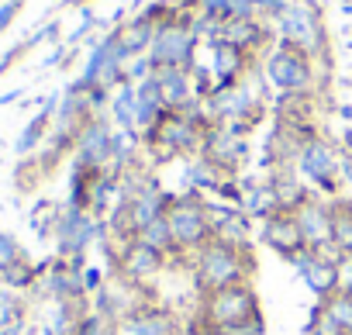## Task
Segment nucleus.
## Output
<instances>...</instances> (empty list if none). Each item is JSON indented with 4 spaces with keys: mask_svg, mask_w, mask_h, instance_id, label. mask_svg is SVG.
<instances>
[{
    "mask_svg": "<svg viewBox=\"0 0 352 335\" xmlns=\"http://www.w3.org/2000/svg\"><path fill=\"white\" fill-rule=\"evenodd\" d=\"M211 128V118L204 104L197 111H166L155 125L142 131V155L159 166L173 159H190L204 145V131Z\"/></svg>",
    "mask_w": 352,
    "mask_h": 335,
    "instance_id": "1",
    "label": "nucleus"
},
{
    "mask_svg": "<svg viewBox=\"0 0 352 335\" xmlns=\"http://www.w3.org/2000/svg\"><path fill=\"white\" fill-rule=\"evenodd\" d=\"M276 32V42H287L311 59L321 63L324 73H331V35L324 25V4L321 0H287L283 11L270 21Z\"/></svg>",
    "mask_w": 352,
    "mask_h": 335,
    "instance_id": "2",
    "label": "nucleus"
},
{
    "mask_svg": "<svg viewBox=\"0 0 352 335\" xmlns=\"http://www.w3.org/2000/svg\"><path fill=\"white\" fill-rule=\"evenodd\" d=\"M266 80H263V69L232 83V87H221V90H211L204 97V111L211 118V125H235V128H245V131H256L266 114H270V94H266Z\"/></svg>",
    "mask_w": 352,
    "mask_h": 335,
    "instance_id": "3",
    "label": "nucleus"
},
{
    "mask_svg": "<svg viewBox=\"0 0 352 335\" xmlns=\"http://www.w3.org/2000/svg\"><path fill=\"white\" fill-rule=\"evenodd\" d=\"M187 270H190L197 297L211 294V290H221V287L252 283V277H256V249H235V246H225V242L211 239L204 249H197L187 259Z\"/></svg>",
    "mask_w": 352,
    "mask_h": 335,
    "instance_id": "4",
    "label": "nucleus"
},
{
    "mask_svg": "<svg viewBox=\"0 0 352 335\" xmlns=\"http://www.w3.org/2000/svg\"><path fill=\"white\" fill-rule=\"evenodd\" d=\"M324 76L331 80V73H324L318 59L287 42H276L263 56V80L273 94H324Z\"/></svg>",
    "mask_w": 352,
    "mask_h": 335,
    "instance_id": "5",
    "label": "nucleus"
},
{
    "mask_svg": "<svg viewBox=\"0 0 352 335\" xmlns=\"http://www.w3.org/2000/svg\"><path fill=\"white\" fill-rule=\"evenodd\" d=\"M166 218H169V228H173V239H176V249H180L184 263L214 239L211 215H208V194H201V191H190V187L173 191Z\"/></svg>",
    "mask_w": 352,
    "mask_h": 335,
    "instance_id": "6",
    "label": "nucleus"
},
{
    "mask_svg": "<svg viewBox=\"0 0 352 335\" xmlns=\"http://www.w3.org/2000/svg\"><path fill=\"white\" fill-rule=\"evenodd\" d=\"M338 159H342V149L338 142H331L324 131L311 135L300 149H297V159H294V170L300 173V180L324 201H335L342 197V173H338Z\"/></svg>",
    "mask_w": 352,
    "mask_h": 335,
    "instance_id": "7",
    "label": "nucleus"
},
{
    "mask_svg": "<svg viewBox=\"0 0 352 335\" xmlns=\"http://www.w3.org/2000/svg\"><path fill=\"white\" fill-rule=\"evenodd\" d=\"M194 18L197 14H176V18H169L155 28V39H152V49H148V59H152L155 69H166V66L194 69L197 66V52H201L204 42L194 28Z\"/></svg>",
    "mask_w": 352,
    "mask_h": 335,
    "instance_id": "8",
    "label": "nucleus"
},
{
    "mask_svg": "<svg viewBox=\"0 0 352 335\" xmlns=\"http://www.w3.org/2000/svg\"><path fill=\"white\" fill-rule=\"evenodd\" d=\"M256 314H263V304H259L256 287H252V283H235V287H221V290L201 294V297H197V314H194L190 321L228 328V325L249 321V318H256Z\"/></svg>",
    "mask_w": 352,
    "mask_h": 335,
    "instance_id": "9",
    "label": "nucleus"
},
{
    "mask_svg": "<svg viewBox=\"0 0 352 335\" xmlns=\"http://www.w3.org/2000/svg\"><path fill=\"white\" fill-rule=\"evenodd\" d=\"M111 239V225L107 218H94L90 211L83 208H69L63 204V215H59V228H56V256L63 259H76V256H87L90 246H100Z\"/></svg>",
    "mask_w": 352,
    "mask_h": 335,
    "instance_id": "10",
    "label": "nucleus"
},
{
    "mask_svg": "<svg viewBox=\"0 0 352 335\" xmlns=\"http://www.w3.org/2000/svg\"><path fill=\"white\" fill-rule=\"evenodd\" d=\"M169 270V256L155 252L152 246H145L142 239H128V242H114V259H111V277L128 280L138 290H152V283Z\"/></svg>",
    "mask_w": 352,
    "mask_h": 335,
    "instance_id": "11",
    "label": "nucleus"
},
{
    "mask_svg": "<svg viewBox=\"0 0 352 335\" xmlns=\"http://www.w3.org/2000/svg\"><path fill=\"white\" fill-rule=\"evenodd\" d=\"M249 135H252V131L235 128V125H211V128L204 131L201 155H208L218 170H225L228 177H242L245 162H249V155H252Z\"/></svg>",
    "mask_w": 352,
    "mask_h": 335,
    "instance_id": "12",
    "label": "nucleus"
},
{
    "mask_svg": "<svg viewBox=\"0 0 352 335\" xmlns=\"http://www.w3.org/2000/svg\"><path fill=\"white\" fill-rule=\"evenodd\" d=\"M69 162L83 166V170L111 173V162H114V121H111V114H97L83 125V131L76 135V149H73Z\"/></svg>",
    "mask_w": 352,
    "mask_h": 335,
    "instance_id": "13",
    "label": "nucleus"
},
{
    "mask_svg": "<svg viewBox=\"0 0 352 335\" xmlns=\"http://www.w3.org/2000/svg\"><path fill=\"white\" fill-rule=\"evenodd\" d=\"M338 259H342V256H335V252H321V249H311V246H304V249H297L294 256H287V263L300 273L304 287H307L318 301L338 290V283H342Z\"/></svg>",
    "mask_w": 352,
    "mask_h": 335,
    "instance_id": "14",
    "label": "nucleus"
},
{
    "mask_svg": "<svg viewBox=\"0 0 352 335\" xmlns=\"http://www.w3.org/2000/svg\"><path fill=\"white\" fill-rule=\"evenodd\" d=\"M208 69H211V90H221V87H232V83L259 73L263 59L232 42H214V45H208Z\"/></svg>",
    "mask_w": 352,
    "mask_h": 335,
    "instance_id": "15",
    "label": "nucleus"
},
{
    "mask_svg": "<svg viewBox=\"0 0 352 335\" xmlns=\"http://www.w3.org/2000/svg\"><path fill=\"white\" fill-rule=\"evenodd\" d=\"M294 218H297L300 235H304V242H307L311 249L342 256V252L335 249V215H331V201H324V197L314 194L307 204H300V208L294 211Z\"/></svg>",
    "mask_w": 352,
    "mask_h": 335,
    "instance_id": "16",
    "label": "nucleus"
},
{
    "mask_svg": "<svg viewBox=\"0 0 352 335\" xmlns=\"http://www.w3.org/2000/svg\"><path fill=\"white\" fill-rule=\"evenodd\" d=\"M121 335H187V325L176 318L173 307L145 301L121 321Z\"/></svg>",
    "mask_w": 352,
    "mask_h": 335,
    "instance_id": "17",
    "label": "nucleus"
},
{
    "mask_svg": "<svg viewBox=\"0 0 352 335\" xmlns=\"http://www.w3.org/2000/svg\"><path fill=\"white\" fill-rule=\"evenodd\" d=\"M155 80H159V87H162V97H166V107H169V111H197V107L204 104L194 69L166 66V69H155Z\"/></svg>",
    "mask_w": 352,
    "mask_h": 335,
    "instance_id": "18",
    "label": "nucleus"
},
{
    "mask_svg": "<svg viewBox=\"0 0 352 335\" xmlns=\"http://www.w3.org/2000/svg\"><path fill=\"white\" fill-rule=\"evenodd\" d=\"M221 42H232V45H239V49L263 59L276 45V32L266 18H235V21H225Z\"/></svg>",
    "mask_w": 352,
    "mask_h": 335,
    "instance_id": "19",
    "label": "nucleus"
},
{
    "mask_svg": "<svg viewBox=\"0 0 352 335\" xmlns=\"http://www.w3.org/2000/svg\"><path fill=\"white\" fill-rule=\"evenodd\" d=\"M256 239H259V246L273 249L280 259H287V256H294L297 249H304V246H307V242H304V235H300L297 218H294V215H287V211H280V215L266 218V221L259 225Z\"/></svg>",
    "mask_w": 352,
    "mask_h": 335,
    "instance_id": "20",
    "label": "nucleus"
},
{
    "mask_svg": "<svg viewBox=\"0 0 352 335\" xmlns=\"http://www.w3.org/2000/svg\"><path fill=\"white\" fill-rule=\"evenodd\" d=\"M56 107H59V97L52 94V97H45V104L28 118V125L21 128V135H18V142H14V152L25 159V155H35L42 145H45V138L52 135V125H56Z\"/></svg>",
    "mask_w": 352,
    "mask_h": 335,
    "instance_id": "21",
    "label": "nucleus"
},
{
    "mask_svg": "<svg viewBox=\"0 0 352 335\" xmlns=\"http://www.w3.org/2000/svg\"><path fill=\"white\" fill-rule=\"evenodd\" d=\"M266 180H270V187H273V194H276L280 211H287V215H294L300 204H307V201L314 197V191L300 180V173L294 170V166H283V170L266 173Z\"/></svg>",
    "mask_w": 352,
    "mask_h": 335,
    "instance_id": "22",
    "label": "nucleus"
},
{
    "mask_svg": "<svg viewBox=\"0 0 352 335\" xmlns=\"http://www.w3.org/2000/svg\"><path fill=\"white\" fill-rule=\"evenodd\" d=\"M114 35H118L121 56H124V59H135V56H148L152 39H155V25L135 11V14H128V18L114 28Z\"/></svg>",
    "mask_w": 352,
    "mask_h": 335,
    "instance_id": "23",
    "label": "nucleus"
},
{
    "mask_svg": "<svg viewBox=\"0 0 352 335\" xmlns=\"http://www.w3.org/2000/svg\"><path fill=\"white\" fill-rule=\"evenodd\" d=\"M239 184H242V211H245L256 225H263L266 218L280 215L276 194H273V187H270L266 177H263V180H256V177H239Z\"/></svg>",
    "mask_w": 352,
    "mask_h": 335,
    "instance_id": "24",
    "label": "nucleus"
},
{
    "mask_svg": "<svg viewBox=\"0 0 352 335\" xmlns=\"http://www.w3.org/2000/svg\"><path fill=\"white\" fill-rule=\"evenodd\" d=\"M184 180H187V187L190 191H201V194H208V197H214L218 194V187L225 184V180H232L225 170H218V166L208 159V155H190V159H184Z\"/></svg>",
    "mask_w": 352,
    "mask_h": 335,
    "instance_id": "25",
    "label": "nucleus"
},
{
    "mask_svg": "<svg viewBox=\"0 0 352 335\" xmlns=\"http://www.w3.org/2000/svg\"><path fill=\"white\" fill-rule=\"evenodd\" d=\"M135 97H138V131H145L148 125H155L169 107H166V97H162V87L155 80V73L142 83H135Z\"/></svg>",
    "mask_w": 352,
    "mask_h": 335,
    "instance_id": "26",
    "label": "nucleus"
},
{
    "mask_svg": "<svg viewBox=\"0 0 352 335\" xmlns=\"http://www.w3.org/2000/svg\"><path fill=\"white\" fill-rule=\"evenodd\" d=\"M114 128L121 131H138V97H135V83H121L111 94V107H107Z\"/></svg>",
    "mask_w": 352,
    "mask_h": 335,
    "instance_id": "27",
    "label": "nucleus"
},
{
    "mask_svg": "<svg viewBox=\"0 0 352 335\" xmlns=\"http://www.w3.org/2000/svg\"><path fill=\"white\" fill-rule=\"evenodd\" d=\"M252 235H256V221L242 208L232 218H225V221L214 225V239L225 242V246H235V249H256L252 246Z\"/></svg>",
    "mask_w": 352,
    "mask_h": 335,
    "instance_id": "28",
    "label": "nucleus"
},
{
    "mask_svg": "<svg viewBox=\"0 0 352 335\" xmlns=\"http://www.w3.org/2000/svg\"><path fill=\"white\" fill-rule=\"evenodd\" d=\"M28 325V294L0 283V332Z\"/></svg>",
    "mask_w": 352,
    "mask_h": 335,
    "instance_id": "29",
    "label": "nucleus"
},
{
    "mask_svg": "<svg viewBox=\"0 0 352 335\" xmlns=\"http://www.w3.org/2000/svg\"><path fill=\"white\" fill-rule=\"evenodd\" d=\"M197 14H208V18H218V21L259 18L252 0H201V11H197Z\"/></svg>",
    "mask_w": 352,
    "mask_h": 335,
    "instance_id": "30",
    "label": "nucleus"
},
{
    "mask_svg": "<svg viewBox=\"0 0 352 335\" xmlns=\"http://www.w3.org/2000/svg\"><path fill=\"white\" fill-rule=\"evenodd\" d=\"M59 215H63V204H52V201H38L28 215V225L38 239H56V228H59Z\"/></svg>",
    "mask_w": 352,
    "mask_h": 335,
    "instance_id": "31",
    "label": "nucleus"
},
{
    "mask_svg": "<svg viewBox=\"0 0 352 335\" xmlns=\"http://www.w3.org/2000/svg\"><path fill=\"white\" fill-rule=\"evenodd\" d=\"M304 335H349L335 318H331V311L318 301L311 311H307V325H304Z\"/></svg>",
    "mask_w": 352,
    "mask_h": 335,
    "instance_id": "32",
    "label": "nucleus"
},
{
    "mask_svg": "<svg viewBox=\"0 0 352 335\" xmlns=\"http://www.w3.org/2000/svg\"><path fill=\"white\" fill-rule=\"evenodd\" d=\"M28 259H32L28 249H25L11 232L0 228V273H8V270H14V266H21V263H28Z\"/></svg>",
    "mask_w": 352,
    "mask_h": 335,
    "instance_id": "33",
    "label": "nucleus"
},
{
    "mask_svg": "<svg viewBox=\"0 0 352 335\" xmlns=\"http://www.w3.org/2000/svg\"><path fill=\"white\" fill-rule=\"evenodd\" d=\"M76 335H121V321H114V318H107V314H100V311L90 307L83 314Z\"/></svg>",
    "mask_w": 352,
    "mask_h": 335,
    "instance_id": "34",
    "label": "nucleus"
},
{
    "mask_svg": "<svg viewBox=\"0 0 352 335\" xmlns=\"http://www.w3.org/2000/svg\"><path fill=\"white\" fill-rule=\"evenodd\" d=\"M321 304L331 311V318L352 335V294H345V290H335V294H328V297H321Z\"/></svg>",
    "mask_w": 352,
    "mask_h": 335,
    "instance_id": "35",
    "label": "nucleus"
},
{
    "mask_svg": "<svg viewBox=\"0 0 352 335\" xmlns=\"http://www.w3.org/2000/svg\"><path fill=\"white\" fill-rule=\"evenodd\" d=\"M124 73H128V83H142V80H148L155 73V66H152L148 56H135V59H128Z\"/></svg>",
    "mask_w": 352,
    "mask_h": 335,
    "instance_id": "36",
    "label": "nucleus"
},
{
    "mask_svg": "<svg viewBox=\"0 0 352 335\" xmlns=\"http://www.w3.org/2000/svg\"><path fill=\"white\" fill-rule=\"evenodd\" d=\"M25 4H28V0H4V4H0V35H4L18 21V14L25 11Z\"/></svg>",
    "mask_w": 352,
    "mask_h": 335,
    "instance_id": "37",
    "label": "nucleus"
},
{
    "mask_svg": "<svg viewBox=\"0 0 352 335\" xmlns=\"http://www.w3.org/2000/svg\"><path fill=\"white\" fill-rule=\"evenodd\" d=\"M107 280H111V273H104L100 266H87V270H83V287H87V294H90V297H94V294H100Z\"/></svg>",
    "mask_w": 352,
    "mask_h": 335,
    "instance_id": "38",
    "label": "nucleus"
},
{
    "mask_svg": "<svg viewBox=\"0 0 352 335\" xmlns=\"http://www.w3.org/2000/svg\"><path fill=\"white\" fill-rule=\"evenodd\" d=\"M252 4H256V14H259V18L273 21V18L283 11V4H287V0H252Z\"/></svg>",
    "mask_w": 352,
    "mask_h": 335,
    "instance_id": "39",
    "label": "nucleus"
},
{
    "mask_svg": "<svg viewBox=\"0 0 352 335\" xmlns=\"http://www.w3.org/2000/svg\"><path fill=\"white\" fill-rule=\"evenodd\" d=\"M338 273H342V283H338V290L352 294V256H342V259H338Z\"/></svg>",
    "mask_w": 352,
    "mask_h": 335,
    "instance_id": "40",
    "label": "nucleus"
},
{
    "mask_svg": "<svg viewBox=\"0 0 352 335\" xmlns=\"http://www.w3.org/2000/svg\"><path fill=\"white\" fill-rule=\"evenodd\" d=\"M187 335H232L228 328L218 325H201V321H187Z\"/></svg>",
    "mask_w": 352,
    "mask_h": 335,
    "instance_id": "41",
    "label": "nucleus"
},
{
    "mask_svg": "<svg viewBox=\"0 0 352 335\" xmlns=\"http://www.w3.org/2000/svg\"><path fill=\"white\" fill-rule=\"evenodd\" d=\"M338 149H342L345 155H352V125L342 128V135H338Z\"/></svg>",
    "mask_w": 352,
    "mask_h": 335,
    "instance_id": "42",
    "label": "nucleus"
},
{
    "mask_svg": "<svg viewBox=\"0 0 352 335\" xmlns=\"http://www.w3.org/2000/svg\"><path fill=\"white\" fill-rule=\"evenodd\" d=\"M21 94H25V90H11V94H0V107H8V104L21 100Z\"/></svg>",
    "mask_w": 352,
    "mask_h": 335,
    "instance_id": "43",
    "label": "nucleus"
},
{
    "mask_svg": "<svg viewBox=\"0 0 352 335\" xmlns=\"http://www.w3.org/2000/svg\"><path fill=\"white\" fill-rule=\"evenodd\" d=\"M63 8H94V0H63Z\"/></svg>",
    "mask_w": 352,
    "mask_h": 335,
    "instance_id": "44",
    "label": "nucleus"
},
{
    "mask_svg": "<svg viewBox=\"0 0 352 335\" xmlns=\"http://www.w3.org/2000/svg\"><path fill=\"white\" fill-rule=\"evenodd\" d=\"M338 114H342V118L352 125V107H349V104H338Z\"/></svg>",
    "mask_w": 352,
    "mask_h": 335,
    "instance_id": "45",
    "label": "nucleus"
},
{
    "mask_svg": "<svg viewBox=\"0 0 352 335\" xmlns=\"http://www.w3.org/2000/svg\"><path fill=\"white\" fill-rule=\"evenodd\" d=\"M338 8H352V0H338Z\"/></svg>",
    "mask_w": 352,
    "mask_h": 335,
    "instance_id": "46",
    "label": "nucleus"
},
{
    "mask_svg": "<svg viewBox=\"0 0 352 335\" xmlns=\"http://www.w3.org/2000/svg\"><path fill=\"white\" fill-rule=\"evenodd\" d=\"M0 4H4V0H0Z\"/></svg>",
    "mask_w": 352,
    "mask_h": 335,
    "instance_id": "47",
    "label": "nucleus"
}]
</instances>
